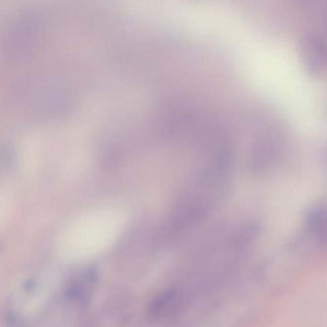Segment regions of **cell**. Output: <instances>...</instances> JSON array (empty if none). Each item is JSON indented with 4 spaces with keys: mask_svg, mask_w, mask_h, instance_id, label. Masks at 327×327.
I'll use <instances>...</instances> for the list:
<instances>
[{
    "mask_svg": "<svg viewBox=\"0 0 327 327\" xmlns=\"http://www.w3.org/2000/svg\"><path fill=\"white\" fill-rule=\"evenodd\" d=\"M300 56L307 70L320 76L326 68V49L324 41L317 36H308L300 43Z\"/></svg>",
    "mask_w": 327,
    "mask_h": 327,
    "instance_id": "1",
    "label": "cell"
},
{
    "mask_svg": "<svg viewBox=\"0 0 327 327\" xmlns=\"http://www.w3.org/2000/svg\"><path fill=\"white\" fill-rule=\"evenodd\" d=\"M326 225V208L322 204L312 206L305 217V226L312 234H319L325 230Z\"/></svg>",
    "mask_w": 327,
    "mask_h": 327,
    "instance_id": "2",
    "label": "cell"
},
{
    "mask_svg": "<svg viewBox=\"0 0 327 327\" xmlns=\"http://www.w3.org/2000/svg\"><path fill=\"white\" fill-rule=\"evenodd\" d=\"M176 295L175 290H168L165 291L156 297L151 305L149 307V314L150 316H157L160 312H162L166 306L173 300Z\"/></svg>",
    "mask_w": 327,
    "mask_h": 327,
    "instance_id": "3",
    "label": "cell"
},
{
    "mask_svg": "<svg viewBox=\"0 0 327 327\" xmlns=\"http://www.w3.org/2000/svg\"><path fill=\"white\" fill-rule=\"evenodd\" d=\"M6 323L8 327H22L21 325V320L19 319V317H17L14 313H8L7 317H6Z\"/></svg>",
    "mask_w": 327,
    "mask_h": 327,
    "instance_id": "4",
    "label": "cell"
},
{
    "mask_svg": "<svg viewBox=\"0 0 327 327\" xmlns=\"http://www.w3.org/2000/svg\"><path fill=\"white\" fill-rule=\"evenodd\" d=\"M35 286L34 285V282L32 281V280H30V281H28L26 284H25V289L26 290H31V289H33V287Z\"/></svg>",
    "mask_w": 327,
    "mask_h": 327,
    "instance_id": "5",
    "label": "cell"
},
{
    "mask_svg": "<svg viewBox=\"0 0 327 327\" xmlns=\"http://www.w3.org/2000/svg\"><path fill=\"white\" fill-rule=\"evenodd\" d=\"M3 248H4V244H3V241L0 239V254H1V252H2V250H3Z\"/></svg>",
    "mask_w": 327,
    "mask_h": 327,
    "instance_id": "6",
    "label": "cell"
}]
</instances>
